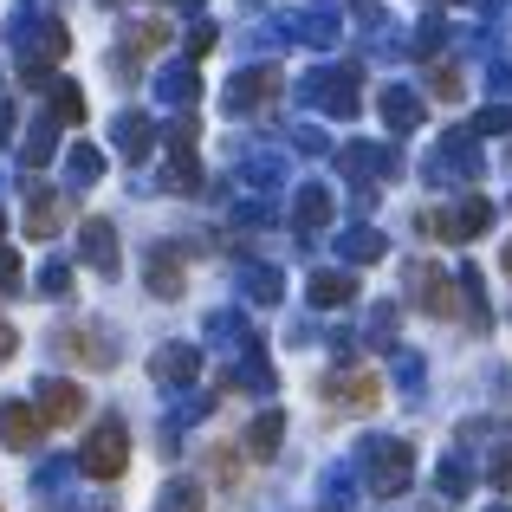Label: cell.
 I'll use <instances>...</instances> for the list:
<instances>
[{
  "label": "cell",
  "mask_w": 512,
  "mask_h": 512,
  "mask_svg": "<svg viewBox=\"0 0 512 512\" xmlns=\"http://www.w3.org/2000/svg\"><path fill=\"white\" fill-rule=\"evenodd\" d=\"M78 467H85L91 480H117L130 467V428L117 422V415H104V422L85 435V448H78Z\"/></svg>",
  "instance_id": "277c9868"
},
{
  "label": "cell",
  "mask_w": 512,
  "mask_h": 512,
  "mask_svg": "<svg viewBox=\"0 0 512 512\" xmlns=\"http://www.w3.org/2000/svg\"><path fill=\"white\" fill-rule=\"evenodd\" d=\"M39 415H46L52 428L78 422V415H85V389H78V383H59V376H52V383H39Z\"/></svg>",
  "instance_id": "2e32d148"
},
{
  "label": "cell",
  "mask_w": 512,
  "mask_h": 512,
  "mask_svg": "<svg viewBox=\"0 0 512 512\" xmlns=\"http://www.w3.org/2000/svg\"><path fill=\"white\" fill-rule=\"evenodd\" d=\"M506 279H512V240H506Z\"/></svg>",
  "instance_id": "816d5d0a"
},
{
  "label": "cell",
  "mask_w": 512,
  "mask_h": 512,
  "mask_svg": "<svg viewBox=\"0 0 512 512\" xmlns=\"http://www.w3.org/2000/svg\"><path fill=\"white\" fill-rule=\"evenodd\" d=\"M487 227H493V201L487 195H461L454 208L422 214V234H435V240H480Z\"/></svg>",
  "instance_id": "5b68a950"
},
{
  "label": "cell",
  "mask_w": 512,
  "mask_h": 512,
  "mask_svg": "<svg viewBox=\"0 0 512 512\" xmlns=\"http://www.w3.org/2000/svg\"><path fill=\"white\" fill-rule=\"evenodd\" d=\"M376 104H383V124L396 130V137H409V130H422V98H415V91L389 85V91H383Z\"/></svg>",
  "instance_id": "ffe728a7"
},
{
  "label": "cell",
  "mask_w": 512,
  "mask_h": 512,
  "mask_svg": "<svg viewBox=\"0 0 512 512\" xmlns=\"http://www.w3.org/2000/svg\"><path fill=\"white\" fill-rule=\"evenodd\" d=\"M13 350H20V338H13V325H7V318H0V363H7Z\"/></svg>",
  "instance_id": "f907efd6"
},
{
  "label": "cell",
  "mask_w": 512,
  "mask_h": 512,
  "mask_svg": "<svg viewBox=\"0 0 512 512\" xmlns=\"http://www.w3.org/2000/svg\"><path fill=\"white\" fill-rule=\"evenodd\" d=\"M409 299L422 305L428 318H454V305H461V273H441V266L415 260L409 266Z\"/></svg>",
  "instance_id": "8992f818"
},
{
  "label": "cell",
  "mask_w": 512,
  "mask_h": 512,
  "mask_svg": "<svg viewBox=\"0 0 512 512\" xmlns=\"http://www.w3.org/2000/svg\"><path fill=\"white\" fill-rule=\"evenodd\" d=\"M474 130H480V137H506V130H512V104H487V111L474 117Z\"/></svg>",
  "instance_id": "b9f144b4"
},
{
  "label": "cell",
  "mask_w": 512,
  "mask_h": 512,
  "mask_svg": "<svg viewBox=\"0 0 512 512\" xmlns=\"http://www.w3.org/2000/svg\"><path fill=\"white\" fill-rule=\"evenodd\" d=\"M175 7H201V0H175Z\"/></svg>",
  "instance_id": "f5cc1de1"
},
{
  "label": "cell",
  "mask_w": 512,
  "mask_h": 512,
  "mask_svg": "<svg viewBox=\"0 0 512 512\" xmlns=\"http://www.w3.org/2000/svg\"><path fill=\"white\" fill-rule=\"evenodd\" d=\"M461 305H467V325H474V331H487V325H493V312H487V286H480L474 266H461Z\"/></svg>",
  "instance_id": "4dcf8cb0"
},
{
  "label": "cell",
  "mask_w": 512,
  "mask_h": 512,
  "mask_svg": "<svg viewBox=\"0 0 512 512\" xmlns=\"http://www.w3.org/2000/svg\"><path fill=\"white\" fill-rule=\"evenodd\" d=\"M363 338H370L376 350H396V305H376L370 325H363Z\"/></svg>",
  "instance_id": "8d00e7d4"
},
{
  "label": "cell",
  "mask_w": 512,
  "mask_h": 512,
  "mask_svg": "<svg viewBox=\"0 0 512 512\" xmlns=\"http://www.w3.org/2000/svg\"><path fill=\"white\" fill-rule=\"evenodd\" d=\"M156 98L175 104V111H188V104L201 98V78H195V65H169L163 78H156Z\"/></svg>",
  "instance_id": "d4e9b609"
},
{
  "label": "cell",
  "mask_w": 512,
  "mask_h": 512,
  "mask_svg": "<svg viewBox=\"0 0 512 512\" xmlns=\"http://www.w3.org/2000/svg\"><path fill=\"white\" fill-rule=\"evenodd\" d=\"M409 46H415V59H435V52L448 46V20H422V26H415V39H409Z\"/></svg>",
  "instance_id": "74e56055"
},
{
  "label": "cell",
  "mask_w": 512,
  "mask_h": 512,
  "mask_svg": "<svg viewBox=\"0 0 512 512\" xmlns=\"http://www.w3.org/2000/svg\"><path fill=\"white\" fill-rule=\"evenodd\" d=\"M143 279H150L156 299H182V286H188L182 247H150V260H143Z\"/></svg>",
  "instance_id": "8fae6325"
},
{
  "label": "cell",
  "mask_w": 512,
  "mask_h": 512,
  "mask_svg": "<svg viewBox=\"0 0 512 512\" xmlns=\"http://www.w3.org/2000/svg\"><path fill=\"white\" fill-rule=\"evenodd\" d=\"M78 253H85L91 273L111 279L117 273V227L111 221H78Z\"/></svg>",
  "instance_id": "4fadbf2b"
},
{
  "label": "cell",
  "mask_w": 512,
  "mask_h": 512,
  "mask_svg": "<svg viewBox=\"0 0 512 512\" xmlns=\"http://www.w3.org/2000/svg\"><path fill=\"white\" fill-rule=\"evenodd\" d=\"M0 227H7V214H0Z\"/></svg>",
  "instance_id": "9f6ffc18"
},
{
  "label": "cell",
  "mask_w": 512,
  "mask_h": 512,
  "mask_svg": "<svg viewBox=\"0 0 512 512\" xmlns=\"http://www.w3.org/2000/svg\"><path fill=\"white\" fill-rule=\"evenodd\" d=\"M156 46H169V26H163V20H137V26L124 33V46H117V72L130 78V72H137V65L150 59Z\"/></svg>",
  "instance_id": "9a60e30c"
},
{
  "label": "cell",
  "mask_w": 512,
  "mask_h": 512,
  "mask_svg": "<svg viewBox=\"0 0 512 512\" xmlns=\"http://www.w3.org/2000/svg\"><path fill=\"white\" fill-rule=\"evenodd\" d=\"M299 98L325 117H357V98H363V72L357 65H325V72H305L299 78Z\"/></svg>",
  "instance_id": "3957f363"
},
{
  "label": "cell",
  "mask_w": 512,
  "mask_h": 512,
  "mask_svg": "<svg viewBox=\"0 0 512 512\" xmlns=\"http://www.w3.org/2000/svg\"><path fill=\"white\" fill-rule=\"evenodd\" d=\"M104 7H117V0H104Z\"/></svg>",
  "instance_id": "11a10c76"
},
{
  "label": "cell",
  "mask_w": 512,
  "mask_h": 512,
  "mask_svg": "<svg viewBox=\"0 0 512 512\" xmlns=\"http://www.w3.org/2000/svg\"><path fill=\"white\" fill-rule=\"evenodd\" d=\"M39 292H46V299H65V292H72V266H65V260H52L46 273H39Z\"/></svg>",
  "instance_id": "7bdbcfd3"
},
{
  "label": "cell",
  "mask_w": 512,
  "mask_h": 512,
  "mask_svg": "<svg viewBox=\"0 0 512 512\" xmlns=\"http://www.w3.org/2000/svg\"><path fill=\"white\" fill-rule=\"evenodd\" d=\"M279 441H286V415H279V409L253 415V428H247V454H253V461H273Z\"/></svg>",
  "instance_id": "cb8c5ba5"
},
{
  "label": "cell",
  "mask_w": 512,
  "mask_h": 512,
  "mask_svg": "<svg viewBox=\"0 0 512 512\" xmlns=\"http://www.w3.org/2000/svg\"><path fill=\"white\" fill-rule=\"evenodd\" d=\"M65 175H72V188H91L104 175V156L91 150V143H72V150H65Z\"/></svg>",
  "instance_id": "1f68e13d"
},
{
  "label": "cell",
  "mask_w": 512,
  "mask_h": 512,
  "mask_svg": "<svg viewBox=\"0 0 512 512\" xmlns=\"http://www.w3.org/2000/svg\"><path fill=\"white\" fill-rule=\"evenodd\" d=\"M506 163H512V150H506Z\"/></svg>",
  "instance_id": "6f0895ef"
},
{
  "label": "cell",
  "mask_w": 512,
  "mask_h": 512,
  "mask_svg": "<svg viewBox=\"0 0 512 512\" xmlns=\"http://www.w3.org/2000/svg\"><path fill=\"white\" fill-rule=\"evenodd\" d=\"M214 46V26L208 20H195V26H188V52H195V59H201V52H208Z\"/></svg>",
  "instance_id": "681fc988"
},
{
  "label": "cell",
  "mask_w": 512,
  "mask_h": 512,
  "mask_svg": "<svg viewBox=\"0 0 512 512\" xmlns=\"http://www.w3.org/2000/svg\"><path fill=\"white\" fill-rule=\"evenodd\" d=\"M487 512H512V506H487Z\"/></svg>",
  "instance_id": "db71d44e"
},
{
  "label": "cell",
  "mask_w": 512,
  "mask_h": 512,
  "mask_svg": "<svg viewBox=\"0 0 512 512\" xmlns=\"http://www.w3.org/2000/svg\"><path fill=\"white\" fill-rule=\"evenodd\" d=\"M292 227H299L305 240H312V234H325V227H331V195H325L318 182H305L299 195H292Z\"/></svg>",
  "instance_id": "e0dca14e"
},
{
  "label": "cell",
  "mask_w": 512,
  "mask_h": 512,
  "mask_svg": "<svg viewBox=\"0 0 512 512\" xmlns=\"http://www.w3.org/2000/svg\"><path fill=\"white\" fill-rule=\"evenodd\" d=\"M318 389H325L331 409H350V415H370L376 402H383V383H376L370 370H331Z\"/></svg>",
  "instance_id": "52a82bcc"
},
{
  "label": "cell",
  "mask_w": 512,
  "mask_h": 512,
  "mask_svg": "<svg viewBox=\"0 0 512 512\" xmlns=\"http://www.w3.org/2000/svg\"><path fill=\"white\" fill-rule=\"evenodd\" d=\"M357 474H363V487H370L376 500H396V493H409V480H415V448L402 435H370L357 448Z\"/></svg>",
  "instance_id": "6da1fadb"
},
{
  "label": "cell",
  "mask_w": 512,
  "mask_h": 512,
  "mask_svg": "<svg viewBox=\"0 0 512 512\" xmlns=\"http://www.w3.org/2000/svg\"><path fill=\"white\" fill-rule=\"evenodd\" d=\"M26 286V273H20V253L13 247H0V292H20Z\"/></svg>",
  "instance_id": "f6af8a7d"
},
{
  "label": "cell",
  "mask_w": 512,
  "mask_h": 512,
  "mask_svg": "<svg viewBox=\"0 0 512 512\" xmlns=\"http://www.w3.org/2000/svg\"><path fill=\"white\" fill-rule=\"evenodd\" d=\"M396 383H402V396H422V357L415 350H396Z\"/></svg>",
  "instance_id": "ab89813d"
},
{
  "label": "cell",
  "mask_w": 512,
  "mask_h": 512,
  "mask_svg": "<svg viewBox=\"0 0 512 512\" xmlns=\"http://www.w3.org/2000/svg\"><path fill=\"white\" fill-rule=\"evenodd\" d=\"M72 474H78V461H46L33 487H39V493H65V480H72Z\"/></svg>",
  "instance_id": "60d3db41"
},
{
  "label": "cell",
  "mask_w": 512,
  "mask_h": 512,
  "mask_svg": "<svg viewBox=\"0 0 512 512\" xmlns=\"http://www.w3.org/2000/svg\"><path fill=\"white\" fill-rule=\"evenodd\" d=\"M422 175H428L435 188H448V182H480V175H487V156H480V130H474V124L448 130V137L428 150Z\"/></svg>",
  "instance_id": "7a4b0ae2"
},
{
  "label": "cell",
  "mask_w": 512,
  "mask_h": 512,
  "mask_svg": "<svg viewBox=\"0 0 512 512\" xmlns=\"http://www.w3.org/2000/svg\"><path fill=\"white\" fill-rule=\"evenodd\" d=\"M227 383H234V389H253V396H266V389H273V363H266V350H260V344H247Z\"/></svg>",
  "instance_id": "603a6c76"
},
{
  "label": "cell",
  "mask_w": 512,
  "mask_h": 512,
  "mask_svg": "<svg viewBox=\"0 0 512 512\" xmlns=\"http://www.w3.org/2000/svg\"><path fill=\"white\" fill-rule=\"evenodd\" d=\"M389 253V240L376 234V227H344L338 234V260H350V266H370V260H383Z\"/></svg>",
  "instance_id": "7402d4cb"
},
{
  "label": "cell",
  "mask_w": 512,
  "mask_h": 512,
  "mask_svg": "<svg viewBox=\"0 0 512 512\" xmlns=\"http://www.w3.org/2000/svg\"><path fill=\"white\" fill-rule=\"evenodd\" d=\"M435 487H441V500H467V493H474V467H467V454H448V461L435 467Z\"/></svg>",
  "instance_id": "f1b7e54d"
},
{
  "label": "cell",
  "mask_w": 512,
  "mask_h": 512,
  "mask_svg": "<svg viewBox=\"0 0 512 512\" xmlns=\"http://www.w3.org/2000/svg\"><path fill=\"white\" fill-rule=\"evenodd\" d=\"M487 85H493V98H512V52H500L487 65Z\"/></svg>",
  "instance_id": "ee69618b"
},
{
  "label": "cell",
  "mask_w": 512,
  "mask_h": 512,
  "mask_svg": "<svg viewBox=\"0 0 512 512\" xmlns=\"http://www.w3.org/2000/svg\"><path fill=\"white\" fill-rule=\"evenodd\" d=\"M428 85H435V98H461V72H454V65H435Z\"/></svg>",
  "instance_id": "bcb514c9"
},
{
  "label": "cell",
  "mask_w": 512,
  "mask_h": 512,
  "mask_svg": "<svg viewBox=\"0 0 512 512\" xmlns=\"http://www.w3.org/2000/svg\"><path fill=\"white\" fill-rule=\"evenodd\" d=\"M240 292H247L253 305H279L286 299V279H279L273 266H240Z\"/></svg>",
  "instance_id": "4316f807"
},
{
  "label": "cell",
  "mask_w": 512,
  "mask_h": 512,
  "mask_svg": "<svg viewBox=\"0 0 512 512\" xmlns=\"http://www.w3.org/2000/svg\"><path fill=\"white\" fill-rule=\"evenodd\" d=\"M338 169L357 188H370V182H383V175H396V150H383V143H344V150H338Z\"/></svg>",
  "instance_id": "ba28073f"
},
{
  "label": "cell",
  "mask_w": 512,
  "mask_h": 512,
  "mask_svg": "<svg viewBox=\"0 0 512 512\" xmlns=\"http://www.w3.org/2000/svg\"><path fill=\"white\" fill-rule=\"evenodd\" d=\"M266 98H279V72L273 65H253L227 85V111H266Z\"/></svg>",
  "instance_id": "7c38bea8"
},
{
  "label": "cell",
  "mask_w": 512,
  "mask_h": 512,
  "mask_svg": "<svg viewBox=\"0 0 512 512\" xmlns=\"http://www.w3.org/2000/svg\"><path fill=\"white\" fill-rule=\"evenodd\" d=\"M279 175H286V163H279V156H247V163H240V182H247V188H260V195H266V188H279Z\"/></svg>",
  "instance_id": "d6a6232c"
},
{
  "label": "cell",
  "mask_w": 512,
  "mask_h": 512,
  "mask_svg": "<svg viewBox=\"0 0 512 512\" xmlns=\"http://www.w3.org/2000/svg\"><path fill=\"white\" fill-rule=\"evenodd\" d=\"M39 428H46V415H39V402L26 409V402H0V441H7L13 454H26L39 441Z\"/></svg>",
  "instance_id": "5bb4252c"
},
{
  "label": "cell",
  "mask_w": 512,
  "mask_h": 512,
  "mask_svg": "<svg viewBox=\"0 0 512 512\" xmlns=\"http://www.w3.org/2000/svg\"><path fill=\"white\" fill-rule=\"evenodd\" d=\"M52 117H59V124H85V91H78L72 78L52 85Z\"/></svg>",
  "instance_id": "836d02e7"
},
{
  "label": "cell",
  "mask_w": 512,
  "mask_h": 512,
  "mask_svg": "<svg viewBox=\"0 0 512 512\" xmlns=\"http://www.w3.org/2000/svg\"><path fill=\"white\" fill-rule=\"evenodd\" d=\"M111 137H117V150H124L130 163H143V156L156 150V124H150L143 111H124V117H117V130H111Z\"/></svg>",
  "instance_id": "ac0fdd59"
},
{
  "label": "cell",
  "mask_w": 512,
  "mask_h": 512,
  "mask_svg": "<svg viewBox=\"0 0 512 512\" xmlns=\"http://www.w3.org/2000/svg\"><path fill=\"white\" fill-rule=\"evenodd\" d=\"M286 33H292V39H305V46H318V52L338 46V7H312V13H299Z\"/></svg>",
  "instance_id": "44dd1931"
},
{
  "label": "cell",
  "mask_w": 512,
  "mask_h": 512,
  "mask_svg": "<svg viewBox=\"0 0 512 512\" xmlns=\"http://www.w3.org/2000/svg\"><path fill=\"white\" fill-rule=\"evenodd\" d=\"M65 227V201L52 195V188H33V201H26V234L33 240H52Z\"/></svg>",
  "instance_id": "d6986e66"
},
{
  "label": "cell",
  "mask_w": 512,
  "mask_h": 512,
  "mask_svg": "<svg viewBox=\"0 0 512 512\" xmlns=\"http://www.w3.org/2000/svg\"><path fill=\"white\" fill-rule=\"evenodd\" d=\"M156 512H201V480H169Z\"/></svg>",
  "instance_id": "e575fe53"
},
{
  "label": "cell",
  "mask_w": 512,
  "mask_h": 512,
  "mask_svg": "<svg viewBox=\"0 0 512 512\" xmlns=\"http://www.w3.org/2000/svg\"><path fill=\"white\" fill-rule=\"evenodd\" d=\"M240 454H247V448H214L208 454V467H214V480H221V487H240Z\"/></svg>",
  "instance_id": "f35d334b"
},
{
  "label": "cell",
  "mask_w": 512,
  "mask_h": 512,
  "mask_svg": "<svg viewBox=\"0 0 512 512\" xmlns=\"http://www.w3.org/2000/svg\"><path fill=\"white\" fill-rule=\"evenodd\" d=\"M52 143H59V117H39L20 143V169H46L52 163Z\"/></svg>",
  "instance_id": "484cf974"
},
{
  "label": "cell",
  "mask_w": 512,
  "mask_h": 512,
  "mask_svg": "<svg viewBox=\"0 0 512 512\" xmlns=\"http://www.w3.org/2000/svg\"><path fill=\"white\" fill-rule=\"evenodd\" d=\"M292 143H299L305 156H325V130H312V124H299V130H292Z\"/></svg>",
  "instance_id": "c3c4849f"
},
{
  "label": "cell",
  "mask_w": 512,
  "mask_h": 512,
  "mask_svg": "<svg viewBox=\"0 0 512 512\" xmlns=\"http://www.w3.org/2000/svg\"><path fill=\"white\" fill-rule=\"evenodd\" d=\"M150 376H156L163 389H188V383L201 376V350H195V344H163V350L150 357Z\"/></svg>",
  "instance_id": "30bf717a"
},
{
  "label": "cell",
  "mask_w": 512,
  "mask_h": 512,
  "mask_svg": "<svg viewBox=\"0 0 512 512\" xmlns=\"http://www.w3.org/2000/svg\"><path fill=\"white\" fill-rule=\"evenodd\" d=\"M487 480H493V487H500V493H512V441H506V448H500V454H493V467H487Z\"/></svg>",
  "instance_id": "7dc6e473"
},
{
  "label": "cell",
  "mask_w": 512,
  "mask_h": 512,
  "mask_svg": "<svg viewBox=\"0 0 512 512\" xmlns=\"http://www.w3.org/2000/svg\"><path fill=\"white\" fill-rule=\"evenodd\" d=\"M208 344L247 350V344H260V338H253V331H247V318H240V312H214V318H208Z\"/></svg>",
  "instance_id": "f546056e"
},
{
  "label": "cell",
  "mask_w": 512,
  "mask_h": 512,
  "mask_svg": "<svg viewBox=\"0 0 512 512\" xmlns=\"http://www.w3.org/2000/svg\"><path fill=\"white\" fill-rule=\"evenodd\" d=\"M357 480L363 474H350V467H331V474H325V500H331V512H350V506H357Z\"/></svg>",
  "instance_id": "d590c367"
},
{
  "label": "cell",
  "mask_w": 512,
  "mask_h": 512,
  "mask_svg": "<svg viewBox=\"0 0 512 512\" xmlns=\"http://www.w3.org/2000/svg\"><path fill=\"white\" fill-rule=\"evenodd\" d=\"M305 292H312L318 312H331V305H350V299H357V279H350V273H312V286H305Z\"/></svg>",
  "instance_id": "83f0119b"
},
{
  "label": "cell",
  "mask_w": 512,
  "mask_h": 512,
  "mask_svg": "<svg viewBox=\"0 0 512 512\" xmlns=\"http://www.w3.org/2000/svg\"><path fill=\"white\" fill-rule=\"evenodd\" d=\"M59 350H65V357H78V363H91V370H111V363H117V344H111V331H104V325H65L59 331Z\"/></svg>",
  "instance_id": "9c48e42d"
}]
</instances>
